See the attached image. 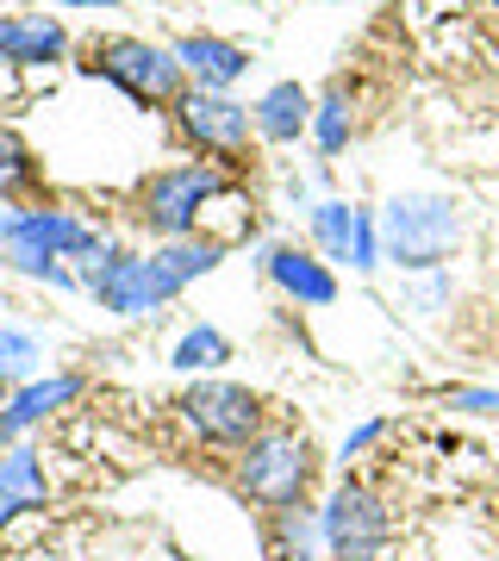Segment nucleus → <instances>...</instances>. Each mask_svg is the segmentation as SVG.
<instances>
[{
	"instance_id": "obj_3",
	"label": "nucleus",
	"mask_w": 499,
	"mask_h": 561,
	"mask_svg": "<svg viewBox=\"0 0 499 561\" xmlns=\"http://www.w3.org/2000/svg\"><path fill=\"white\" fill-rule=\"evenodd\" d=\"M81 69L113 81L138 106H169L175 113V101L188 94V69H181L175 44H150V38H132V32H106V38L81 44Z\"/></svg>"
},
{
	"instance_id": "obj_19",
	"label": "nucleus",
	"mask_w": 499,
	"mask_h": 561,
	"mask_svg": "<svg viewBox=\"0 0 499 561\" xmlns=\"http://www.w3.org/2000/svg\"><path fill=\"white\" fill-rule=\"evenodd\" d=\"M313 238L331 262H350V238H356V206L350 201H319L313 206Z\"/></svg>"
},
{
	"instance_id": "obj_6",
	"label": "nucleus",
	"mask_w": 499,
	"mask_h": 561,
	"mask_svg": "<svg viewBox=\"0 0 499 561\" xmlns=\"http://www.w3.org/2000/svg\"><path fill=\"white\" fill-rule=\"evenodd\" d=\"M319 524H325V549H331V561H381V549H387V537H394L387 500H381L368 481H350V474H343L338 493L325 500Z\"/></svg>"
},
{
	"instance_id": "obj_15",
	"label": "nucleus",
	"mask_w": 499,
	"mask_h": 561,
	"mask_svg": "<svg viewBox=\"0 0 499 561\" xmlns=\"http://www.w3.org/2000/svg\"><path fill=\"white\" fill-rule=\"evenodd\" d=\"M225 362H231V337H225L219 324H194V331H181L175 350H169V368L175 375H219Z\"/></svg>"
},
{
	"instance_id": "obj_20",
	"label": "nucleus",
	"mask_w": 499,
	"mask_h": 561,
	"mask_svg": "<svg viewBox=\"0 0 499 561\" xmlns=\"http://www.w3.org/2000/svg\"><path fill=\"white\" fill-rule=\"evenodd\" d=\"M38 362H44V350H38V337H32V331H20V324H0V381H7V387L25 381Z\"/></svg>"
},
{
	"instance_id": "obj_8",
	"label": "nucleus",
	"mask_w": 499,
	"mask_h": 561,
	"mask_svg": "<svg viewBox=\"0 0 499 561\" xmlns=\"http://www.w3.org/2000/svg\"><path fill=\"white\" fill-rule=\"evenodd\" d=\"M175 131L188 150L200 157H219V162H238L257 138V113L231 94H206V88H188L175 101Z\"/></svg>"
},
{
	"instance_id": "obj_10",
	"label": "nucleus",
	"mask_w": 499,
	"mask_h": 561,
	"mask_svg": "<svg viewBox=\"0 0 499 561\" xmlns=\"http://www.w3.org/2000/svg\"><path fill=\"white\" fill-rule=\"evenodd\" d=\"M175 57L188 69V88H206V94H231L250 76V50L238 38H219V32H188V38H175Z\"/></svg>"
},
{
	"instance_id": "obj_25",
	"label": "nucleus",
	"mask_w": 499,
	"mask_h": 561,
	"mask_svg": "<svg viewBox=\"0 0 499 561\" xmlns=\"http://www.w3.org/2000/svg\"><path fill=\"white\" fill-rule=\"evenodd\" d=\"M13 219H20V213H13V206L0 201V243H7V231H13Z\"/></svg>"
},
{
	"instance_id": "obj_21",
	"label": "nucleus",
	"mask_w": 499,
	"mask_h": 561,
	"mask_svg": "<svg viewBox=\"0 0 499 561\" xmlns=\"http://www.w3.org/2000/svg\"><path fill=\"white\" fill-rule=\"evenodd\" d=\"M381 262V219H368V213H356V238H350V268H375Z\"/></svg>"
},
{
	"instance_id": "obj_9",
	"label": "nucleus",
	"mask_w": 499,
	"mask_h": 561,
	"mask_svg": "<svg viewBox=\"0 0 499 561\" xmlns=\"http://www.w3.org/2000/svg\"><path fill=\"white\" fill-rule=\"evenodd\" d=\"M76 50L57 13H0V62L7 69H50Z\"/></svg>"
},
{
	"instance_id": "obj_12",
	"label": "nucleus",
	"mask_w": 499,
	"mask_h": 561,
	"mask_svg": "<svg viewBox=\"0 0 499 561\" xmlns=\"http://www.w3.org/2000/svg\"><path fill=\"white\" fill-rule=\"evenodd\" d=\"M262 275L275 280L287 300L313 306V312L338 306V275H331V262H319L313 250H299V243H275V250L262 256Z\"/></svg>"
},
{
	"instance_id": "obj_17",
	"label": "nucleus",
	"mask_w": 499,
	"mask_h": 561,
	"mask_svg": "<svg viewBox=\"0 0 499 561\" xmlns=\"http://www.w3.org/2000/svg\"><path fill=\"white\" fill-rule=\"evenodd\" d=\"M313 542H325V524L306 505L275 512V561H313Z\"/></svg>"
},
{
	"instance_id": "obj_2",
	"label": "nucleus",
	"mask_w": 499,
	"mask_h": 561,
	"mask_svg": "<svg viewBox=\"0 0 499 561\" xmlns=\"http://www.w3.org/2000/svg\"><path fill=\"white\" fill-rule=\"evenodd\" d=\"M219 194H231V175L219 162H169V169H150L132 187V219L157 243H175V238H194L200 213Z\"/></svg>"
},
{
	"instance_id": "obj_26",
	"label": "nucleus",
	"mask_w": 499,
	"mask_h": 561,
	"mask_svg": "<svg viewBox=\"0 0 499 561\" xmlns=\"http://www.w3.org/2000/svg\"><path fill=\"white\" fill-rule=\"evenodd\" d=\"M7 400H13V393H7V381H0V412H7Z\"/></svg>"
},
{
	"instance_id": "obj_5",
	"label": "nucleus",
	"mask_w": 499,
	"mask_h": 561,
	"mask_svg": "<svg viewBox=\"0 0 499 561\" xmlns=\"http://www.w3.org/2000/svg\"><path fill=\"white\" fill-rule=\"evenodd\" d=\"M181 424L194 431L200 443L213 449H243L250 437H262V393L257 387H238V381H219V375H200L188 393L175 400Z\"/></svg>"
},
{
	"instance_id": "obj_24",
	"label": "nucleus",
	"mask_w": 499,
	"mask_h": 561,
	"mask_svg": "<svg viewBox=\"0 0 499 561\" xmlns=\"http://www.w3.org/2000/svg\"><path fill=\"white\" fill-rule=\"evenodd\" d=\"M63 13H113V7H132V0H50Z\"/></svg>"
},
{
	"instance_id": "obj_16",
	"label": "nucleus",
	"mask_w": 499,
	"mask_h": 561,
	"mask_svg": "<svg viewBox=\"0 0 499 561\" xmlns=\"http://www.w3.org/2000/svg\"><path fill=\"white\" fill-rule=\"evenodd\" d=\"M38 187V157H32V144L20 138V125L0 119V201H20Z\"/></svg>"
},
{
	"instance_id": "obj_22",
	"label": "nucleus",
	"mask_w": 499,
	"mask_h": 561,
	"mask_svg": "<svg viewBox=\"0 0 499 561\" xmlns=\"http://www.w3.org/2000/svg\"><path fill=\"white\" fill-rule=\"evenodd\" d=\"M450 405H456V412H480V419H499V393L494 387H456Z\"/></svg>"
},
{
	"instance_id": "obj_14",
	"label": "nucleus",
	"mask_w": 499,
	"mask_h": 561,
	"mask_svg": "<svg viewBox=\"0 0 499 561\" xmlns=\"http://www.w3.org/2000/svg\"><path fill=\"white\" fill-rule=\"evenodd\" d=\"M0 493L20 505V512H32V505L50 500V474H44V461L32 443H13V449H0Z\"/></svg>"
},
{
	"instance_id": "obj_18",
	"label": "nucleus",
	"mask_w": 499,
	"mask_h": 561,
	"mask_svg": "<svg viewBox=\"0 0 499 561\" xmlns=\"http://www.w3.org/2000/svg\"><path fill=\"white\" fill-rule=\"evenodd\" d=\"M313 144H319L325 157H338L343 144H350V94H343V81H331L313 106Z\"/></svg>"
},
{
	"instance_id": "obj_13",
	"label": "nucleus",
	"mask_w": 499,
	"mask_h": 561,
	"mask_svg": "<svg viewBox=\"0 0 499 561\" xmlns=\"http://www.w3.org/2000/svg\"><path fill=\"white\" fill-rule=\"evenodd\" d=\"M313 94L299 88V81H275V88H262V101L250 106L257 113V138L269 144H294L299 131H313Z\"/></svg>"
},
{
	"instance_id": "obj_11",
	"label": "nucleus",
	"mask_w": 499,
	"mask_h": 561,
	"mask_svg": "<svg viewBox=\"0 0 499 561\" xmlns=\"http://www.w3.org/2000/svg\"><path fill=\"white\" fill-rule=\"evenodd\" d=\"M76 393H81V375H32L25 387H13V400L0 412V449L25 443L50 412H63V405L76 400Z\"/></svg>"
},
{
	"instance_id": "obj_1",
	"label": "nucleus",
	"mask_w": 499,
	"mask_h": 561,
	"mask_svg": "<svg viewBox=\"0 0 499 561\" xmlns=\"http://www.w3.org/2000/svg\"><path fill=\"white\" fill-rule=\"evenodd\" d=\"M375 219H381V250H387V262L412 268V275L443 268V262L462 250V238H468L462 206L450 201V194H431V187H419V194H394Z\"/></svg>"
},
{
	"instance_id": "obj_7",
	"label": "nucleus",
	"mask_w": 499,
	"mask_h": 561,
	"mask_svg": "<svg viewBox=\"0 0 499 561\" xmlns=\"http://www.w3.org/2000/svg\"><path fill=\"white\" fill-rule=\"evenodd\" d=\"M81 287H88L113 319H150V312H162V306L175 300V280L162 275L157 250H144V256L138 250H113Z\"/></svg>"
},
{
	"instance_id": "obj_23",
	"label": "nucleus",
	"mask_w": 499,
	"mask_h": 561,
	"mask_svg": "<svg viewBox=\"0 0 499 561\" xmlns=\"http://www.w3.org/2000/svg\"><path fill=\"white\" fill-rule=\"evenodd\" d=\"M381 431H387V424H381V419H368V424H362V431H356V437H343V461H356L362 449H368V443L381 437Z\"/></svg>"
},
{
	"instance_id": "obj_4",
	"label": "nucleus",
	"mask_w": 499,
	"mask_h": 561,
	"mask_svg": "<svg viewBox=\"0 0 499 561\" xmlns=\"http://www.w3.org/2000/svg\"><path fill=\"white\" fill-rule=\"evenodd\" d=\"M231 486L243 500H257L262 512L306 505V486H313V443H306V431L269 424L262 437H250L238 449V461H231Z\"/></svg>"
}]
</instances>
